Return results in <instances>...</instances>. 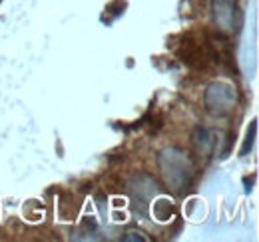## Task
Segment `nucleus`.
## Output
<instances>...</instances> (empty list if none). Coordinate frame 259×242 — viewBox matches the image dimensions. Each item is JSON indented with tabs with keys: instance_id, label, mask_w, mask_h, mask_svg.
<instances>
[{
	"instance_id": "f257e3e1",
	"label": "nucleus",
	"mask_w": 259,
	"mask_h": 242,
	"mask_svg": "<svg viewBox=\"0 0 259 242\" xmlns=\"http://www.w3.org/2000/svg\"><path fill=\"white\" fill-rule=\"evenodd\" d=\"M158 165L162 171L163 183L169 191L182 195L192 187L195 173L194 165H192V159L182 149H176V147L163 149L158 157Z\"/></svg>"
},
{
	"instance_id": "f03ea898",
	"label": "nucleus",
	"mask_w": 259,
	"mask_h": 242,
	"mask_svg": "<svg viewBox=\"0 0 259 242\" xmlns=\"http://www.w3.org/2000/svg\"><path fill=\"white\" fill-rule=\"evenodd\" d=\"M203 105L211 115H227L235 105V90L226 82H213L207 86Z\"/></svg>"
},
{
	"instance_id": "7ed1b4c3",
	"label": "nucleus",
	"mask_w": 259,
	"mask_h": 242,
	"mask_svg": "<svg viewBox=\"0 0 259 242\" xmlns=\"http://www.w3.org/2000/svg\"><path fill=\"white\" fill-rule=\"evenodd\" d=\"M213 22L224 34H231L235 26V0H211Z\"/></svg>"
},
{
	"instance_id": "20e7f679",
	"label": "nucleus",
	"mask_w": 259,
	"mask_h": 242,
	"mask_svg": "<svg viewBox=\"0 0 259 242\" xmlns=\"http://www.w3.org/2000/svg\"><path fill=\"white\" fill-rule=\"evenodd\" d=\"M130 189L134 193V201L142 203V205H148V201L158 193V185L156 181L150 177V175H136L132 183H130Z\"/></svg>"
},
{
	"instance_id": "39448f33",
	"label": "nucleus",
	"mask_w": 259,
	"mask_h": 242,
	"mask_svg": "<svg viewBox=\"0 0 259 242\" xmlns=\"http://www.w3.org/2000/svg\"><path fill=\"white\" fill-rule=\"evenodd\" d=\"M194 143H195V149L197 153H201V155H209L211 151V145H213V139L209 137V133H207V129H197V133H195L194 137Z\"/></svg>"
},
{
	"instance_id": "423d86ee",
	"label": "nucleus",
	"mask_w": 259,
	"mask_h": 242,
	"mask_svg": "<svg viewBox=\"0 0 259 242\" xmlns=\"http://www.w3.org/2000/svg\"><path fill=\"white\" fill-rule=\"evenodd\" d=\"M255 129H257V125H255V121L251 123V133L247 131V141H245V145H243V149H241V155H245L247 149H251V143H253V135H255Z\"/></svg>"
}]
</instances>
